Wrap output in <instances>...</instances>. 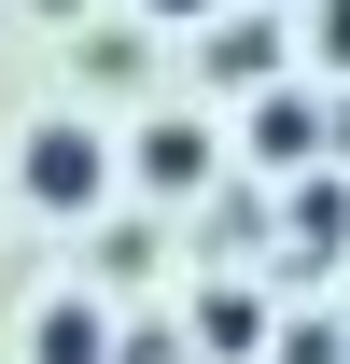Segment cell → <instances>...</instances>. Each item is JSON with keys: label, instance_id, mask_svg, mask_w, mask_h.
<instances>
[{"label": "cell", "instance_id": "5", "mask_svg": "<svg viewBox=\"0 0 350 364\" xmlns=\"http://www.w3.org/2000/svg\"><path fill=\"white\" fill-rule=\"evenodd\" d=\"M266 70H280V28H266V14H253V28H224V43H211V85H266Z\"/></svg>", "mask_w": 350, "mask_h": 364}, {"label": "cell", "instance_id": "2", "mask_svg": "<svg viewBox=\"0 0 350 364\" xmlns=\"http://www.w3.org/2000/svg\"><path fill=\"white\" fill-rule=\"evenodd\" d=\"M140 182H154V196L211 182V127H196V112H154V127H140Z\"/></svg>", "mask_w": 350, "mask_h": 364}, {"label": "cell", "instance_id": "7", "mask_svg": "<svg viewBox=\"0 0 350 364\" xmlns=\"http://www.w3.org/2000/svg\"><path fill=\"white\" fill-rule=\"evenodd\" d=\"M140 14H154V28H211L224 0H140Z\"/></svg>", "mask_w": 350, "mask_h": 364}, {"label": "cell", "instance_id": "3", "mask_svg": "<svg viewBox=\"0 0 350 364\" xmlns=\"http://www.w3.org/2000/svg\"><path fill=\"white\" fill-rule=\"evenodd\" d=\"M28 350H43V364H127V350H112V322H98L85 294H56V309L28 322Z\"/></svg>", "mask_w": 350, "mask_h": 364}, {"label": "cell", "instance_id": "4", "mask_svg": "<svg viewBox=\"0 0 350 364\" xmlns=\"http://www.w3.org/2000/svg\"><path fill=\"white\" fill-rule=\"evenodd\" d=\"M253 154H266V168H308V154H322V112H308V98H266V112H253Z\"/></svg>", "mask_w": 350, "mask_h": 364}, {"label": "cell", "instance_id": "6", "mask_svg": "<svg viewBox=\"0 0 350 364\" xmlns=\"http://www.w3.org/2000/svg\"><path fill=\"white\" fill-rule=\"evenodd\" d=\"M308 70H350V0H308Z\"/></svg>", "mask_w": 350, "mask_h": 364}, {"label": "cell", "instance_id": "1", "mask_svg": "<svg viewBox=\"0 0 350 364\" xmlns=\"http://www.w3.org/2000/svg\"><path fill=\"white\" fill-rule=\"evenodd\" d=\"M14 182H28V210H56V225H85L98 196H112V140H98L85 112H43V127L14 140Z\"/></svg>", "mask_w": 350, "mask_h": 364}]
</instances>
